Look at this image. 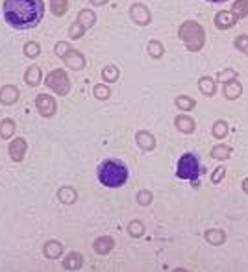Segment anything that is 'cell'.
<instances>
[{
  "label": "cell",
  "mask_w": 248,
  "mask_h": 272,
  "mask_svg": "<svg viewBox=\"0 0 248 272\" xmlns=\"http://www.w3.org/2000/svg\"><path fill=\"white\" fill-rule=\"evenodd\" d=\"M4 19L15 30L35 28L45 15L43 0H4Z\"/></svg>",
  "instance_id": "obj_1"
},
{
  "label": "cell",
  "mask_w": 248,
  "mask_h": 272,
  "mask_svg": "<svg viewBox=\"0 0 248 272\" xmlns=\"http://www.w3.org/2000/svg\"><path fill=\"white\" fill-rule=\"evenodd\" d=\"M97 178L104 187L119 189L128 182V169L119 159H104L99 165Z\"/></svg>",
  "instance_id": "obj_2"
},
{
  "label": "cell",
  "mask_w": 248,
  "mask_h": 272,
  "mask_svg": "<svg viewBox=\"0 0 248 272\" xmlns=\"http://www.w3.org/2000/svg\"><path fill=\"white\" fill-rule=\"evenodd\" d=\"M180 39L185 43L189 52H200L206 43V32L195 20H185L178 30Z\"/></svg>",
  "instance_id": "obj_3"
},
{
  "label": "cell",
  "mask_w": 248,
  "mask_h": 272,
  "mask_svg": "<svg viewBox=\"0 0 248 272\" xmlns=\"http://www.w3.org/2000/svg\"><path fill=\"white\" fill-rule=\"evenodd\" d=\"M202 174V167H200V159L193 152L183 154L178 159V167H176V176L180 180H193L197 184V180Z\"/></svg>",
  "instance_id": "obj_4"
},
{
  "label": "cell",
  "mask_w": 248,
  "mask_h": 272,
  "mask_svg": "<svg viewBox=\"0 0 248 272\" xmlns=\"http://www.w3.org/2000/svg\"><path fill=\"white\" fill-rule=\"evenodd\" d=\"M45 84H47V87L52 89L54 93L61 95V97L69 95V91H70V80H69V76L65 74L63 68H54V70H50L47 80H45Z\"/></svg>",
  "instance_id": "obj_5"
},
{
  "label": "cell",
  "mask_w": 248,
  "mask_h": 272,
  "mask_svg": "<svg viewBox=\"0 0 248 272\" xmlns=\"http://www.w3.org/2000/svg\"><path fill=\"white\" fill-rule=\"evenodd\" d=\"M35 107H37V111L41 113V117H52L56 113V109H58V104H56V100L50 97V95H39V97L35 98Z\"/></svg>",
  "instance_id": "obj_6"
},
{
  "label": "cell",
  "mask_w": 248,
  "mask_h": 272,
  "mask_svg": "<svg viewBox=\"0 0 248 272\" xmlns=\"http://www.w3.org/2000/svg\"><path fill=\"white\" fill-rule=\"evenodd\" d=\"M130 17H132V20L135 24H139V26H147V24H150V20H152L149 8L145 4H139V2L130 8Z\"/></svg>",
  "instance_id": "obj_7"
},
{
  "label": "cell",
  "mask_w": 248,
  "mask_h": 272,
  "mask_svg": "<svg viewBox=\"0 0 248 272\" xmlns=\"http://www.w3.org/2000/svg\"><path fill=\"white\" fill-rule=\"evenodd\" d=\"M222 95L226 100H237L241 95H243V85L237 78L230 80V82H224V87H222Z\"/></svg>",
  "instance_id": "obj_8"
},
{
  "label": "cell",
  "mask_w": 248,
  "mask_h": 272,
  "mask_svg": "<svg viewBox=\"0 0 248 272\" xmlns=\"http://www.w3.org/2000/svg\"><path fill=\"white\" fill-rule=\"evenodd\" d=\"M10 157L13 161H22L24 159V155H26V150H28V145H26V141L24 139H13L10 143Z\"/></svg>",
  "instance_id": "obj_9"
},
{
  "label": "cell",
  "mask_w": 248,
  "mask_h": 272,
  "mask_svg": "<svg viewBox=\"0 0 248 272\" xmlns=\"http://www.w3.org/2000/svg\"><path fill=\"white\" fill-rule=\"evenodd\" d=\"M235 22H237V19H235V15H233L231 11L222 10L215 15V26H217L218 30L233 28V26H235Z\"/></svg>",
  "instance_id": "obj_10"
},
{
  "label": "cell",
  "mask_w": 248,
  "mask_h": 272,
  "mask_svg": "<svg viewBox=\"0 0 248 272\" xmlns=\"http://www.w3.org/2000/svg\"><path fill=\"white\" fill-rule=\"evenodd\" d=\"M63 59H65V65L69 68H72V70H82V68L85 67V56L74 49L70 50Z\"/></svg>",
  "instance_id": "obj_11"
},
{
  "label": "cell",
  "mask_w": 248,
  "mask_h": 272,
  "mask_svg": "<svg viewBox=\"0 0 248 272\" xmlns=\"http://www.w3.org/2000/svg\"><path fill=\"white\" fill-rule=\"evenodd\" d=\"M19 97H20V93L15 85H4L2 91H0V102H2L4 106H11V104H15V102L19 100Z\"/></svg>",
  "instance_id": "obj_12"
},
{
  "label": "cell",
  "mask_w": 248,
  "mask_h": 272,
  "mask_svg": "<svg viewBox=\"0 0 248 272\" xmlns=\"http://www.w3.org/2000/svg\"><path fill=\"white\" fill-rule=\"evenodd\" d=\"M135 141H137L139 148L147 150V152L156 148V137L152 136L150 132H147V130H141V132H137V134H135Z\"/></svg>",
  "instance_id": "obj_13"
},
{
  "label": "cell",
  "mask_w": 248,
  "mask_h": 272,
  "mask_svg": "<svg viewBox=\"0 0 248 272\" xmlns=\"http://www.w3.org/2000/svg\"><path fill=\"white\" fill-rule=\"evenodd\" d=\"M174 124H176V130L182 132V134H193L195 128H197L195 119H191V117H187V115H178L174 119Z\"/></svg>",
  "instance_id": "obj_14"
},
{
  "label": "cell",
  "mask_w": 248,
  "mask_h": 272,
  "mask_svg": "<svg viewBox=\"0 0 248 272\" xmlns=\"http://www.w3.org/2000/svg\"><path fill=\"white\" fill-rule=\"evenodd\" d=\"M113 246H115V241H113L111 237H108V235H102V237H99V239L95 241V244H93L95 252L100 254V255H106V254H109L111 250H113Z\"/></svg>",
  "instance_id": "obj_15"
},
{
  "label": "cell",
  "mask_w": 248,
  "mask_h": 272,
  "mask_svg": "<svg viewBox=\"0 0 248 272\" xmlns=\"http://www.w3.org/2000/svg\"><path fill=\"white\" fill-rule=\"evenodd\" d=\"M83 267V257L78 252H70L65 259H63V269L65 271H80Z\"/></svg>",
  "instance_id": "obj_16"
},
{
  "label": "cell",
  "mask_w": 248,
  "mask_h": 272,
  "mask_svg": "<svg viewBox=\"0 0 248 272\" xmlns=\"http://www.w3.org/2000/svg\"><path fill=\"white\" fill-rule=\"evenodd\" d=\"M204 239L209 244H213V246H220V244H224V241H226V233L222 232V230H217V228H211V230H206Z\"/></svg>",
  "instance_id": "obj_17"
},
{
  "label": "cell",
  "mask_w": 248,
  "mask_h": 272,
  "mask_svg": "<svg viewBox=\"0 0 248 272\" xmlns=\"http://www.w3.org/2000/svg\"><path fill=\"white\" fill-rule=\"evenodd\" d=\"M58 198H60L61 204L72 205L78 200V193H76L74 187H61L60 191H58Z\"/></svg>",
  "instance_id": "obj_18"
},
{
  "label": "cell",
  "mask_w": 248,
  "mask_h": 272,
  "mask_svg": "<svg viewBox=\"0 0 248 272\" xmlns=\"http://www.w3.org/2000/svg\"><path fill=\"white\" fill-rule=\"evenodd\" d=\"M43 254L49 257V259H58L61 254H63V244L58 241H47L43 246Z\"/></svg>",
  "instance_id": "obj_19"
},
{
  "label": "cell",
  "mask_w": 248,
  "mask_h": 272,
  "mask_svg": "<svg viewBox=\"0 0 248 272\" xmlns=\"http://www.w3.org/2000/svg\"><path fill=\"white\" fill-rule=\"evenodd\" d=\"M198 87L206 97H215V93H217V82L211 76H202L198 80Z\"/></svg>",
  "instance_id": "obj_20"
},
{
  "label": "cell",
  "mask_w": 248,
  "mask_h": 272,
  "mask_svg": "<svg viewBox=\"0 0 248 272\" xmlns=\"http://www.w3.org/2000/svg\"><path fill=\"white\" fill-rule=\"evenodd\" d=\"M24 80H26V84L32 85V87H35V85H39L41 84V68L37 65H32V67L26 68V72H24Z\"/></svg>",
  "instance_id": "obj_21"
},
{
  "label": "cell",
  "mask_w": 248,
  "mask_h": 272,
  "mask_svg": "<svg viewBox=\"0 0 248 272\" xmlns=\"http://www.w3.org/2000/svg\"><path fill=\"white\" fill-rule=\"evenodd\" d=\"M174 106L178 107V109H182V111H193L195 106H197V102H195V98L187 97V95H180L174 100Z\"/></svg>",
  "instance_id": "obj_22"
},
{
  "label": "cell",
  "mask_w": 248,
  "mask_h": 272,
  "mask_svg": "<svg viewBox=\"0 0 248 272\" xmlns=\"http://www.w3.org/2000/svg\"><path fill=\"white\" fill-rule=\"evenodd\" d=\"M230 155H231V148L228 145H217L213 146V150H211V157L217 159V161H224V159H228Z\"/></svg>",
  "instance_id": "obj_23"
},
{
  "label": "cell",
  "mask_w": 248,
  "mask_h": 272,
  "mask_svg": "<svg viewBox=\"0 0 248 272\" xmlns=\"http://www.w3.org/2000/svg\"><path fill=\"white\" fill-rule=\"evenodd\" d=\"M120 76L119 68L117 65H106V67L102 68V80L104 82H109V84H113V82H117Z\"/></svg>",
  "instance_id": "obj_24"
},
{
  "label": "cell",
  "mask_w": 248,
  "mask_h": 272,
  "mask_svg": "<svg viewBox=\"0 0 248 272\" xmlns=\"http://www.w3.org/2000/svg\"><path fill=\"white\" fill-rule=\"evenodd\" d=\"M15 134V120L13 119H4L0 122V137L2 139H10Z\"/></svg>",
  "instance_id": "obj_25"
},
{
  "label": "cell",
  "mask_w": 248,
  "mask_h": 272,
  "mask_svg": "<svg viewBox=\"0 0 248 272\" xmlns=\"http://www.w3.org/2000/svg\"><path fill=\"white\" fill-rule=\"evenodd\" d=\"M78 20L85 26V30H87V28H91V26H95L97 15H95V11H91V10H82L78 13Z\"/></svg>",
  "instance_id": "obj_26"
},
{
  "label": "cell",
  "mask_w": 248,
  "mask_h": 272,
  "mask_svg": "<svg viewBox=\"0 0 248 272\" xmlns=\"http://www.w3.org/2000/svg\"><path fill=\"white\" fill-rule=\"evenodd\" d=\"M231 13L235 15V19H245L248 15V0H237V2H233Z\"/></svg>",
  "instance_id": "obj_27"
},
{
  "label": "cell",
  "mask_w": 248,
  "mask_h": 272,
  "mask_svg": "<svg viewBox=\"0 0 248 272\" xmlns=\"http://www.w3.org/2000/svg\"><path fill=\"white\" fill-rule=\"evenodd\" d=\"M50 10L58 17L65 15L67 10H69V0H50Z\"/></svg>",
  "instance_id": "obj_28"
},
{
  "label": "cell",
  "mask_w": 248,
  "mask_h": 272,
  "mask_svg": "<svg viewBox=\"0 0 248 272\" xmlns=\"http://www.w3.org/2000/svg\"><path fill=\"white\" fill-rule=\"evenodd\" d=\"M211 134L217 139H224V137L228 136V122L226 120H217L213 124V128H211Z\"/></svg>",
  "instance_id": "obj_29"
},
{
  "label": "cell",
  "mask_w": 248,
  "mask_h": 272,
  "mask_svg": "<svg viewBox=\"0 0 248 272\" xmlns=\"http://www.w3.org/2000/svg\"><path fill=\"white\" fill-rule=\"evenodd\" d=\"M149 54L154 59L163 58V54H165V47H163L159 41H150L149 43Z\"/></svg>",
  "instance_id": "obj_30"
},
{
  "label": "cell",
  "mask_w": 248,
  "mask_h": 272,
  "mask_svg": "<svg viewBox=\"0 0 248 272\" xmlns=\"http://www.w3.org/2000/svg\"><path fill=\"white\" fill-rule=\"evenodd\" d=\"M83 34H85V26L80 22L78 19L74 20L72 24H70V28H69V37L70 39H80V37H83Z\"/></svg>",
  "instance_id": "obj_31"
},
{
  "label": "cell",
  "mask_w": 248,
  "mask_h": 272,
  "mask_svg": "<svg viewBox=\"0 0 248 272\" xmlns=\"http://www.w3.org/2000/svg\"><path fill=\"white\" fill-rule=\"evenodd\" d=\"M128 233L132 237H143L145 235V224L141 221H132L128 224Z\"/></svg>",
  "instance_id": "obj_32"
},
{
  "label": "cell",
  "mask_w": 248,
  "mask_h": 272,
  "mask_svg": "<svg viewBox=\"0 0 248 272\" xmlns=\"http://www.w3.org/2000/svg\"><path fill=\"white\" fill-rule=\"evenodd\" d=\"M93 95L97 100H108L109 95H111V91H109L108 85H104V84H97L95 89H93Z\"/></svg>",
  "instance_id": "obj_33"
},
{
  "label": "cell",
  "mask_w": 248,
  "mask_h": 272,
  "mask_svg": "<svg viewBox=\"0 0 248 272\" xmlns=\"http://www.w3.org/2000/svg\"><path fill=\"white\" fill-rule=\"evenodd\" d=\"M24 54H26L28 58H37V56L41 54L39 43H35V41H28V43L24 45Z\"/></svg>",
  "instance_id": "obj_34"
},
{
  "label": "cell",
  "mask_w": 248,
  "mask_h": 272,
  "mask_svg": "<svg viewBox=\"0 0 248 272\" xmlns=\"http://www.w3.org/2000/svg\"><path fill=\"white\" fill-rule=\"evenodd\" d=\"M233 45H235V49L239 50V52H243V54H247L248 56V35H237L235 37V41H233Z\"/></svg>",
  "instance_id": "obj_35"
},
{
  "label": "cell",
  "mask_w": 248,
  "mask_h": 272,
  "mask_svg": "<svg viewBox=\"0 0 248 272\" xmlns=\"http://www.w3.org/2000/svg\"><path fill=\"white\" fill-rule=\"evenodd\" d=\"M72 47H70L69 43H65V41H60V43H56V47H54V52H56V56H60V58H65L67 54H69Z\"/></svg>",
  "instance_id": "obj_36"
},
{
  "label": "cell",
  "mask_w": 248,
  "mask_h": 272,
  "mask_svg": "<svg viewBox=\"0 0 248 272\" xmlns=\"http://www.w3.org/2000/svg\"><path fill=\"white\" fill-rule=\"evenodd\" d=\"M152 200H154V194L150 193V191H147V189H143V191L137 193V202H139V205H150Z\"/></svg>",
  "instance_id": "obj_37"
},
{
  "label": "cell",
  "mask_w": 248,
  "mask_h": 272,
  "mask_svg": "<svg viewBox=\"0 0 248 272\" xmlns=\"http://www.w3.org/2000/svg\"><path fill=\"white\" fill-rule=\"evenodd\" d=\"M233 78H237V72L233 70V68H224V70H220L218 72V80L224 84V82H230V80H233Z\"/></svg>",
  "instance_id": "obj_38"
},
{
  "label": "cell",
  "mask_w": 248,
  "mask_h": 272,
  "mask_svg": "<svg viewBox=\"0 0 248 272\" xmlns=\"http://www.w3.org/2000/svg\"><path fill=\"white\" fill-rule=\"evenodd\" d=\"M224 174H226V167L220 165L217 170L213 172V176H211V182H213V184H220V182H222V178H224Z\"/></svg>",
  "instance_id": "obj_39"
},
{
  "label": "cell",
  "mask_w": 248,
  "mask_h": 272,
  "mask_svg": "<svg viewBox=\"0 0 248 272\" xmlns=\"http://www.w3.org/2000/svg\"><path fill=\"white\" fill-rule=\"evenodd\" d=\"M89 2L93 4V6H104L108 0H89Z\"/></svg>",
  "instance_id": "obj_40"
},
{
  "label": "cell",
  "mask_w": 248,
  "mask_h": 272,
  "mask_svg": "<svg viewBox=\"0 0 248 272\" xmlns=\"http://www.w3.org/2000/svg\"><path fill=\"white\" fill-rule=\"evenodd\" d=\"M243 191H245V193L248 194V178L245 180V182H243Z\"/></svg>",
  "instance_id": "obj_41"
},
{
  "label": "cell",
  "mask_w": 248,
  "mask_h": 272,
  "mask_svg": "<svg viewBox=\"0 0 248 272\" xmlns=\"http://www.w3.org/2000/svg\"><path fill=\"white\" fill-rule=\"evenodd\" d=\"M208 2H213V4H220V2H226V0H208Z\"/></svg>",
  "instance_id": "obj_42"
}]
</instances>
